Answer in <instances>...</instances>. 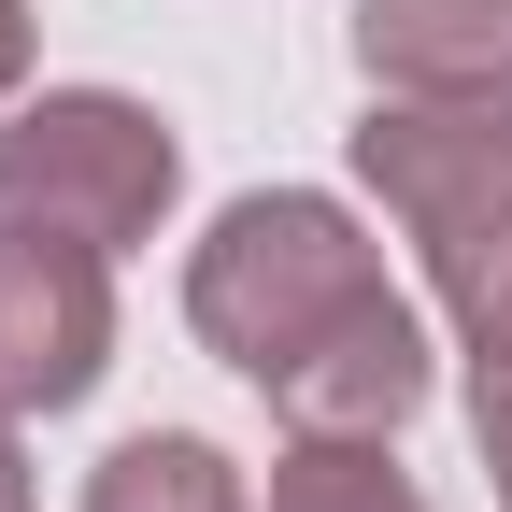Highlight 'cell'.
<instances>
[{
	"instance_id": "1",
	"label": "cell",
	"mask_w": 512,
	"mask_h": 512,
	"mask_svg": "<svg viewBox=\"0 0 512 512\" xmlns=\"http://www.w3.org/2000/svg\"><path fill=\"white\" fill-rule=\"evenodd\" d=\"M185 328L285 427H342V441H399L441 384L427 313L384 285V242L328 185H242L185 242Z\"/></svg>"
},
{
	"instance_id": "2",
	"label": "cell",
	"mask_w": 512,
	"mask_h": 512,
	"mask_svg": "<svg viewBox=\"0 0 512 512\" xmlns=\"http://www.w3.org/2000/svg\"><path fill=\"white\" fill-rule=\"evenodd\" d=\"M356 185L413 228L427 299L470 370H512V86L484 100H370Z\"/></svg>"
},
{
	"instance_id": "3",
	"label": "cell",
	"mask_w": 512,
	"mask_h": 512,
	"mask_svg": "<svg viewBox=\"0 0 512 512\" xmlns=\"http://www.w3.org/2000/svg\"><path fill=\"white\" fill-rule=\"evenodd\" d=\"M185 200V143H171V114L157 100H128V86H43L0 114V214L15 228H57V242H157Z\"/></svg>"
},
{
	"instance_id": "4",
	"label": "cell",
	"mask_w": 512,
	"mask_h": 512,
	"mask_svg": "<svg viewBox=\"0 0 512 512\" xmlns=\"http://www.w3.org/2000/svg\"><path fill=\"white\" fill-rule=\"evenodd\" d=\"M100 370H114V256L0 214V399L72 413L100 399Z\"/></svg>"
},
{
	"instance_id": "5",
	"label": "cell",
	"mask_w": 512,
	"mask_h": 512,
	"mask_svg": "<svg viewBox=\"0 0 512 512\" xmlns=\"http://www.w3.org/2000/svg\"><path fill=\"white\" fill-rule=\"evenodd\" d=\"M356 72L370 100H484L512 86V0H356Z\"/></svg>"
},
{
	"instance_id": "6",
	"label": "cell",
	"mask_w": 512,
	"mask_h": 512,
	"mask_svg": "<svg viewBox=\"0 0 512 512\" xmlns=\"http://www.w3.org/2000/svg\"><path fill=\"white\" fill-rule=\"evenodd\" d=\"M86 512H256V484H242L228 441H200V427H128L114 456L86 470Z\"/></svg>"
},
{
	"instance_id": "7",
	"label": "cell",
	"mask_w": 512,
	"mask_h": 512,
	"mask_svg": "<svg viewBox=\"0 0 512 512\" xmlns=\"http://www.w3.org/2000/svg\"><path fill=\"white\" fill-rule=\"evenodd\" d=\"M271 512H441L413 470H399V441H342V427H285V456H271Z\"/></svg>"
},
{
	"instance_id": "8",
	"label": "cell",
	"mask_w": 512,
	"mask_h": 512,
	"mask_svg": "<svg viewBox=\"0 0 512 512\" xmlns=\"http://www.w3.org/2000/svg\"><path fill=\"white\" fill-rule=\"evenodd\" d=\"M470 441L498 470V512H512V370H470Z\"/></svg>"
},
{
	"instance_id": "9",
	"label": "cell",
	"mask_w": 512,
	"mask_h": 512,
	"mask_svg": "<svg viewBox=\"0 0 512 512\" xmlns=\"http://www.w3.org/2000/svg\"><path fill=\"white\" fill-rule=\"evenodd\" d=\"M29 57H43V29H29V0H0V114H15V86H29Z\"/></svg>"
},
{
	"instance_id": "10",
	"label": "cell",
	"mask_w": 512,
	"mask_h": 512,
	"mask_svg": "<svg viewBox=\"0 0 512 512\" xmlns=\"http://www.w3.org/2000/svg\"><path fill=\"white\" fill-rule=\"evenodd\" d=\"M15 427H29V413L0 399V512H29V441H15Z\"/></svg>"
}]
</instances>
